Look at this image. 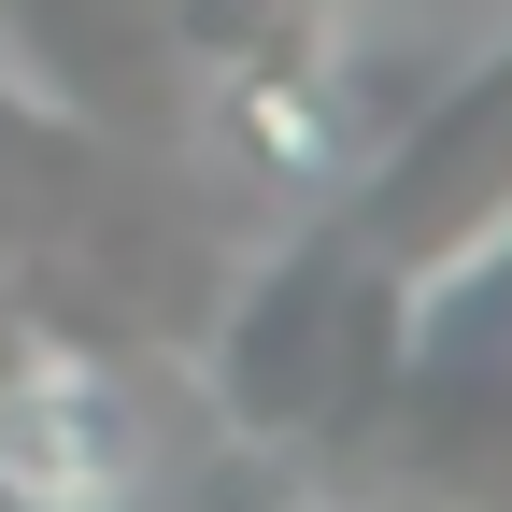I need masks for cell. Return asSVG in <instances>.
<instances>
[{
    "instance_id": "cell-3",
    "label": "cell",
    "mask_w": 512,
    "mask_h": 512,
    "mask_svg": "<svg viewBox=\"0 0 512 512\" xmlns=\"http://www.w3.org/2000/svg\"><path fill=\"white\" fill-rule=\"evenodd\" d=\"M185 512H356V498H342L328 456H299V441H242V456L185 498Z\"/></svg>"
},
{
    "instance_id": "cell-4",
    "label": "cell",
    "mask_w": 512,
    "mask_h": 512,
    "mask_svg": "<svg viewBox=\"0 0 512 512\" xmlns=\"http://www.w3.org/2000/svg\"><path fill=\"white\" fill-rule=\"evenodd\" d=\"M328 285H342V256H299V271L271 285V342H299V328H313V299H328ZM242 413H256V427H285V413H299V356L242 370Z\"/></svg>"
},
{
    "instance_id": "cell-2",
    "label": "cell",
    "mask_w": 512,
    "mask_h": 512,
    "mask_svg": "<svg viewBox=\"0 0 512 512\" xmlns=\"http://www.w3.org/2000/svg\"><path fill=\"white\" fill-rule=\"evenodd\" d=\"M370 143L356 86L328 72V57H256V72L214 86V157L256 185V200H313V185H342Z\"/></svg>"
},
{
    "instance_id": "cell-1",
    "label": "cell",
    "mask_w": 512,
    "mask_h": 512,
    "mask_svg": "<svg viewBox=\"0 0 512 512\" xmlns=\"http://www.w3.org/2000/svg\"><path fill=\"white\" fill-rule=\"evenodd\" d=\"M171 498V413L114 356H29L0 370V512H157Z\"/></svg>"
}]
</instances>
